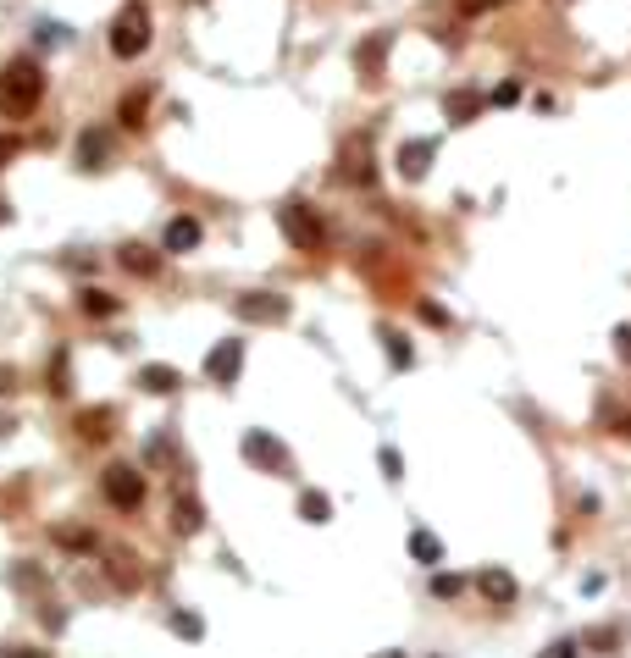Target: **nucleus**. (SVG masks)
Returning a JSON list of instances; mask_svg holds the SVG:
<instances>
[{
	"label": "nucleus",
	"mask_w": 631,
	"mask_h": 658,
	"mask_svg": "<svg viewBox=\"0 0 631 658\" xmlns=\"http://www.w3.org/2000/svg\"><path fill=\"white\" fill-rule=\"evenodd\" d=\"M39 100H45V66L34 56H12L0 66V116L23 122L39 111Z\"/></svg>",
	"instance_id": "1"
},
{
	"label": "nucleus",
	"mask_w": 631,
	"mask_h": 658,
	"mask_svg": "<svg viewBox=\"0 0 631 658\" xmlns=\"http://www.w3.org/2000/svg\"><path fill=\"white\" fill-rule=\"evenodd\" d=\"M277 228H283L289 244L305 249V255H321V249H327V222H321V210H316L310 199H289L283 210H277Z\"/></svg>",
	"instance_id": "2"
},
{
	"label": "nucleus",
	"mask_w": 631,
	"mask_h": 658,
	"mask_svg": "<svg viewBox=\"0 0 631 658\" xmlns=\"http://www.w3.org/2000/svg\"><path fill=\"white\" fill-rule=\"evenodd\" d=\"M111 50H117L122 61H133V56L150 50V6H145V0H127V6L111 17Z\"/></svg>",
	"instance_id": "3"
},
{
	"label": "nucleus",
	"mask_w": 631,
	"mask_h": 658,
	"mask_svg": "<svg viewBox=\"0 0 631 658\" xmlns=\"http://www.w3.org/2000/svg\"><path fill=\"white\" fill-rule=\"evenodd\" d=\"M371 177H377V167H371V138H366V133L343 138V150H338V161H332V183H343V188H366Z\"/></svg>",
	"instance_id": "4"
},
{
	"label": "nucleus",
	"mask_w": 631,
	"mask_h": 658,
	"mask_svg": "<svg viewBox=\"0 0 631 658\" xmlns=\"http://www.w3.org/2000/svg\"><path fill=\"white\" fill-rule=\"evenodd\" d=\"M244 460H249V471H266V476H294V454L283 449V443H277V437L271 431H244Z\"/></svg>",
	"instance_id": "5"
},
{
	"label": "nucleus",
	"mask_w": 631,
	"mask_h": 658,
	"mask_svg": "<svg viewBox=\"0 0 631 658\" xmlns=\"http://www.w3.org/2000/svg\"><path fill=\"white\" fill-rule=\"evenodd\" d=\"M233 310L249 321V327H277V321H289V299L283 294H271V288H255V294H239Z\"/></svg>",
	"instance_id": "6"
},
{
	"label": "nucleus",
	"mask_w": 631,
	"mask_h": 658,
	"mask_svg": "<svg viewBox=\"0 0 631 658\" xmlns=\"http://www.w3.org/2000/svg\"><path fill=\"white\" fill-rule=\"evenodd\" d=\"M239 365H244V338H222L217 349L205 354V382L233 388V382H239Z\"/></svg>",
	"instance_id": "7"
},
{
	"label": "nucleus",
	"mask_w": 631,
	"mask_h": 658,
	"mask_svg": "<svg viewBox=\"0 0 631 658\" xmlns=\"http://www.w3.org/2000/svg\"><path fill=\"white\" fill-rule=\"evenodd\" d=\"M106 498L122 503V509H138L145 503V476H138L133 465H106Z\"/></svg>",
	"instance_id": "8"
},
{
	"label": "nucleus",
	"mask_w": 631,
	"mask_h": 658,
	"mask_svg": "<svg viewBox=\"0 0 631 658\" xmlns=\"http://www.w3.org/2000/svg\"><path fill=\"white\" fill-rule=\"evenodd\" d=\"M433 156H438V138H410L404 150H399V177H427V167H433Z\"/></svg>",
	"instance_id": "9"
},
{
	"label": "nucleus",
	"mask_w": 631,
	"mask_h": 658,
	"mask_svg": "<svg viewBox=\"0 0 631 658\" xmlns=\"http://www.w3.org/2000/svg\"><path fill=\"white\" fill-rule=\"evenodd\" d=\"M199 222H194V216H172V222H167V238H161V249H172V255H188V249H199Z\"/></svg>",
	"instance_id": "10"
},
{
	"label": "nucleus",
	"mask_w": 631,
	"mask_h": 658,
	"mask_svg": "<svg viewBox=\"0 0 631 658\" xmlns=\"http://www.w3.org/2000/svg\"><path fill=\"white\" fill-rule=\"evenodd\" d=\"M199 526H205L199 498H194V492H178V498H172V531H178V537H194Z\"/></svg>",
	"instance_id": "11"
},
{
	"label": "nucleus",
	"mask_w": 631,
	"mask_h": 658,
	"mask_svg": "<svg viewBox=\"0 0 631 658\" xmlns=\"http://www.w3.org/2000/svg\"><path fill=\"white\" fill-rule=\"evenodd\" d=\"M476 592H482L487 603H515V575H510V570H482V575H476Z\"/></svg>",
	"instance_id": "12"
},
{
	"label": "nucleus",
	"mask_w": 631,
	"mask_h": 658,
	"mask_svg": "<svg viewBox=\"0 0 631 658\" xmlns=\"http://www.w3.org/2000/svg\"><path fill=\"white\" fill-rule=\"evenodd\" d=\"M78 161H84L89 172L111 161V133H106V127H84V138H78Z\"/></svg>",
	"instance_id": "13"
},
{
	"label": "nucleus",
	"mask_w": 631,
	"mask_h": 658,
	"mask_svg": "<svg viewBox=\"0 0 631 658\" xmlns=\"http://www.w3.org/2000/svg\"><path fill=\"white\" fill-rule=\"evenodd\" d=\"M106 570H111V581H117L122 592H133V587H138V564H133V553H127V548L106 553Z\"/></svg>",
	"instance_id": "14"
},
{
	"label": "nucleus",
	"mask_w": 631,
	"mask_h": 658,
	"mask_svg": "<svg viewBox=\"0 0 631 658\" xmlns=\"http://www.w3.org/2000/svg\"><path fill=\"white\" fill-rule=\"evenodd\" d=\"M443 111H449V122H454V127H465V122H471V116L482 111V100H476L471 89H454V95L443 100Z\"/></svg>",
	"instance_id": "15"
},
{
	"label": "nucleus",
	"mask_w": 631,
	"mask_h": 658,
	"mask_svg": "<svg viewBox=\"0 0 631 658\" xmlns=\"http://www.w3.org/2000/svg\"><path fill=\"white\" fill-rule=\"evenodd\" d=\"M382 56H388V39H382V34H371V39L361 45V56H355V66H361V78H366V84L377 78V61H382Z\"/></svg>",
	"instance_id": "16"
},
{
	"label": "nucleus",
	"mask_w": 631,
	"mask_h": 658,
	"mask_svg": "<svg viewBox=\"0 0 631 658\" xmlns=\"http://www.w3.org/2000/svg\"><path fill=\"white\" fill-rule=\"evenodd\" d=\"M138 388H145V393H172L178 371H172V365H145V371H138Z\"/></svg>",
	"instance_id": "17"
},
{
	"label": "nucleus",
	"mask_w": 631,
	"mask_h": 658,
	"mask_svg": "<svg viewBox=\"0 0 631 658\" xmlns=\"http://www.w3.org/2000/svg\"><path fill=\"white\" fill-rule=\"evenodd\" d=\"M410 553H415L421 564H438V559H443V542H438L433 531H410Z\"/></svg>",
	"instance_id": "18"
},
{
	"label": "nucleus",
	"mask_w": 631,
	"mask_h": 658,
	"mask_svg": "<svg viewBox=\"0 0 631 658\" xmlns=\"http://www.w3.org/2000/svg\"><path fill=\"white\" fill-rule=\"evenodd\" d=\"M300 515H305L310 526H321V521H332V503H327V492H305V498H300Z\"/></svg>",
	"instance_id": "19"
},
{
	"label": "nucleus",
	"mask_w": 631,
	"mask_h": 658,
	"mask_svg": "<svg viewBox=\"0 0 631 658\" xmlns=\"http://www.w3.org/2000/svg\"><path fill=\"white\" fill-rule=\"evenodd\" d=\"M117 260L133 271V277H150L156 271V255H145V249H138V244H127V249H117Z\"/></svg>",
	"instance_id": "20"
},
{
	"label": "nucleus",
	"mask_w": 631,
	"mask_h": 658,
	"mask_svg": "<svg viewBox=\"0 0 631 658\" xmlns=\"http://www.w3.org/2000/svg\"><path fill=\"white\" fill-rule=\"evenodd\" d=\"M145 106H150V95H145V89L127 95V100H122V127H145Z\"/></svg>",
	"instance_id": "21"
},
{
	"label": "nucleus",
	"mask_w": 631,
	"mask_h": 658,
	"mask_svg": "<svg viewBox=\"0 0 631 658\" xmlns=\"http://www.w3.org/2000/svg\"><path fill=\"white\" fill-rule=\"evenodd\" d=\"M382 349H388V359H393V365H399V371H404V365H410V359H415V354H410V343H404V338H399V332H393V327H388V332H382Z\"/></svg>",
	"instance_id": "22"
},
{
	"label": "nucleus",
	"mask_w": 631,
	"mask_h": 658,
	"mask_svg": "<svg viewBox=\"0 0 631 658\" xmlns=\"http://www.w3.org/2000/svg\"><path fill=\"white\" fill-rule=\"evenodd\" d=\"M50 537H56V542H61V548H89V542H95V537H89V531H84V526H56V531H50Z\"/></svg>",
	"instance_id": "23"
},
{
	"label": "nucleus",
	"mask_w": 631,
	"mask_h": 658,
	"mask_svg": "<svg viewBox=\"0 0 631 658\" xmlns=\"http://www.w3.org/2000/svg\"><path fill=\"white\" fill-rule=\"evenodd\" d=\"M167 620H172V631H178V636H188V642H194V636H205V625H199L194 614H183V609H172Z\"/></svg>",
	"instance_id": "24"
},
{
	"label": "nucleus",
	"mask_w": 631,
	"mask_h": 658,
	"mask_svg": "<svg viewBox=\"0 0 631 658\" xmlns=\"http://www.w3.org/2000/svg\"><path fill=\"white\" fill-rule=\"evenodd\" d=\"M84 310H89V316H111V310H117V299H111V294H100V288H89V294H84Z\"/></svg>",
	"instance_id": "25"
},
{
	"label": "nucleus",
	"mask_w": 631,
	"mask_h": 658,
	"mask_svg": "<svg viewBox=\"0 0 631 658\" xmlns=\"http://www.w3.org/2000/svg\"><path fill=\"white\" fill-rule=\"evenodd\" d=\"M465 587H471L465 575H438V581H433V592H438V598H460Z\"/></svg>",
	"instance_id": "26"
},
{
	"label": "nucleus",
	"mask_w": 631,
	"mask_h": 658,
	"mask_svg": "<svg viewBox=\"0 0 631 658\" xmlns=\"http://www.w3.org/2000/svg\"><path fill=\"white\" fill-rule=\"evenodd\" d=\"M515 100H521V84H510V78H504V84L494 89V106H515Z\"/></svg>",
	"instance_id": "27"
},
{
	"label": "nucleus",
	"mask_w": 631,
	"mask_h": 658,
	"mask_svg": "<svg viewBox=\"0 0 631 658\" xmlns=\"http://www.w3.org/2000/svg\"><path fill=\"white\" fill-rule=\"evenodd\" d=\"M615 354L631 365V321H626V327H615Z\"/></svg>",
	"instance_id": "28"
},
{
	"label": "nucleus",
	"mask_w": 631,
	"mask_h": 658,
	"mask_svg": "<svg viewBox=\"0 0 631 658\" xmlns=\"http://www.w3.org/2000/svg\"><path fill=\"white\" fill-rule=\"evenodd\" d=\"M377 460H382V476H388V481H399V476H404V471H399V454H393V449H382Z\"/></svg>",
	"instance_id": "29"
},
{
	"label": "nucleus",
	"mask_w": 631,
	"mask_h": 658,
	"mask_svg": "<svg viewBox=\"0 0 631 658\" xmlns=\"http://www.w3.org/2000/svg\"><path fill=\"white\" fill-rule=\"evenodd\" d=\"M494 6H504V0H460V12H465V17H476V12H494Z\"/></svg>",
	"instance_id": "30"
},
{
	"label": "nucleus",
	"mask_w": 631,
	"mask_h": 658,
	"mask_svg": "<svg viewBox=\"0 0 631 658\" xmlns=\"http://www.w3.org/2000/svg\"><path fill=\"white\" fill-rule=\"evenodd\" d=\"M421 321H433V327H443V321H449V310H443V305H427V299H421Z\"/></svg>",
	"instance_id": "31"
},
{
	"label": "nucleus",
	"mask_w": 631,
	"mask_h": 658,
	"mask_svg": "<svg viewBox=\"0 0 631 658\" xmlns=\"http://www.w3.org/2000/svg\"><path fill=\"white\" fill-rule=\"evenodd\" d=\"M537 658H576V642H554V647L537 653Z\"/></svg>",
	"instance_id": "32"
},
{
	"label": "nucleus",
	"mask_w": 631,
	"mask_h": 658,
	"mask_svg": "<svg viewBox=\"0 0 631 658\" xmlns=\"http://www.w3.org/2000/svg\"><path fill=\"white\" fill-rule=\"evenodd\" d=\"M0 658H50V653H39V647H0Z\"/></svg>",
	"instance_id": "33"
},
{
	"label": "nucleus",
	"mask_w": 631,
	"mask_h": 658,
	"mask_svg": "<svg viewBox=\"0 0 631 658\" xmlns=\"http://www.w3.org/2000/svg\"><path fill=\"white\" fill-rule=\"evenodd\" d=\"M17 150H23V144H17V138H0V167H6V161H12Z\"/></svg>",
	"instance_id": "34"
},
{
	"label": "nucleus",
	"mask_w": 631,
	"mask_h": 658,
	"mask_svg": "<svg viewBox=\"0 0 631 658\" xmlns=\"http://www.w3.org/2000/svg\"><path fill=\"white\" fill-rule=\"evenodd\" d=\"M17 382H12V371H6V365H0V393H12Z\"/></svg>",
	"instance_id": "35"
},
{
	"label": "nucleus",
	"mask_w": 631,
	"mask_h": 658,
	"mask_svg": "<svg viewBox=\"0 0 631 658\" xmlns=\"http://www.w3.org/2000/svg\"><path fill=\"white\" fill-rule=\"evenodd\" d=\"M382 658H399V653H382Z\"/></svg>",
	"instance_id": "36"
},
{
	"label": "nucleus",
	"mask_w": 631,
	"mask_h": 658,
	"mask_svg": "<svg viewBox=\"0 0 631 658\" xmlns=\"http://www.w3.org/2000/svg\"><path fill=\"white\" fill-rule=\"evenodd\" d=\"M626 431H631V420H626Z\"/></svg>",
	"instance_id": "37"
}]
</instances>
